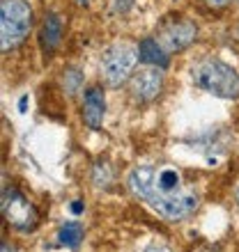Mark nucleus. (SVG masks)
Segmentation results:
<instances>
[{
	"instance_id": "f257e3e1",
	"label": "nucleus",
	"mask_w": 239,
	"mask_h": 252,
	"mask_svg": "<svg viewBox=\"0 0 239 252\" xmlns=\"http://www.w3.org/2000/svg\"><path fill=\"white\" fill-rule=\"evenodd\" d=\"M126 186L168 222H179L198 209V195L184 188L182 177L173 167H133Z\"/></svg>"
},
{
	"instance_id": "f03ea898",
	"label": "nucleus",
	"mask_w": 239,
	"mask_h": 252,
	"mask_svg": "<svg viewBox=\"0 0 239 252\" xmlns=\"http://www.w3.org/2000/svg\"><path fill=\"white\" fill-rule=\"evenodd\" d=\"M193 85L219 99H239V73L221 60H202L191 69Z\"/></svg>"
},
{
	"instance_id": "7ed1b4c3",
	"label": "nucleus",
	"mask_w": 239,
	"mask_h": 252,
	"mask_svg": "<svg viewBox=\"0 0 239 252\" xmlns=\"http://www.w3.org/2000/svg\"><path fill=\"white\" fill-rule=\"evenodd\" d=\"M33 28V9L26 0H0V48L12 51Z\"/></svg>"
},
{
	"instance_id": "20e7f679",
	"label": "nucleus",
	"mask_w": 239,
	"mask_h": 252,
	"mask_svg": "<svg viewBox=\"0 0 239 252\" xmlns=\"http://www.w3.org/2000/svg\"><path fill=\"white\" fill-rule=\"evenodd\" d=\"M138 51L131 44H113L101 55V76L106 85L120 87L133 76V66L138 62Z\"/></svg>"
},
{
	"instance_id": "39448f33",
	"label": "nucleus",
	"mask_w": 239,
	"mask_h": 252,
	"mask_svg": "<svg viewBox=\"0 0 239 252\" xmlns=\"http://www.w3.org/2000/svg\"><path fill=\"white\" fill-rule=\"evenodd\" d=\"M2 216L19 232H30L37 225V209L19 190H2Z\"/></svg>"
},
{
	"instance_id": "423d86ee",
	"label": "nucleus",
	"mask_w": 239,
	"mask_h": 252,
	"mask_svg": "<svg viewBox=\"0 0 239 252\" xmlns=\"http://www.w3.org/2000/svg\"><path fill=\"white\" fill-rule=\"evenodd\" d=\"M196 37H198V28H196L193 21H186V19L166 21V23L159 28V32H157V41L166 48L168 53L191 46L193 41H196Z\"/></svg>"
},
{
	"instance_id": "0eeeda50",
	"label": "nucleus",
	"mask_w": 239,
	"mask_h": 252,
	"mask_svg": "<svg viewBox=\"0 0 239 252\" xmlns=\"http://www.w3.org/2000/svg\"><path fill=\"white\" fill-rule=\"evenodd\" d=\"M163 90V73L159 66H147L140 69L129 80V92L138 103H150L161 94Z\"/></svg>"
},
{
	"instance_id": "6e6552de",
	"label": "nucleus",
	"mask_w": 239,
	"mask_h": 252,
	"mask_svg": "<svg viewBox=\"0 0 239 252\" xmlns=\"http://www.w3.org/2000/svg\"><path fill=\"white\" fill-rule=\"evenodd\" d=\"M104 117H106V96H104V90L99 85L87 87L85 96H83V122L90 128L97 131L104 124Z\"/></svg>"
},
{
	"instance_id": "1a4fd4ad",
	"label": "nucleus",
	"mask_w": 239,
	"mask_h": 252,
	"mask_svg": "<svg viewBox=\"0 0 239 252\" xmlns=\"http://www.w3.org/2000/svg\"><path fill=\"white\" fill-rule=\"evenodd\" d=\"M62 41V19L60 14L51 12L46 14V19L41 23V32H40V46L44 51V55H51Z\"/></svg>"
},
{
	"instance_id": "9d476101",
	"label": "nucleus",
	"mask_w": 239,
	"mask_h": 252,
	"mask_svg": "<svg viewBox=\"0 0 239 252\" xmlns=\"http://www.w3.org/2000/svg\"><path fill=\"white\" fill-rule=\"evenodd\" d=\"M138 58L140 62H145L150 66H159V69L168 66V51L154 37H147L138 44Z\"/></svg>"
},
{
	"instance_id": "9b49d317",
	"label": "nucleus",
	"mask_w": 239,
	"mask_h": 252,
	"mask_svg": "<svg viewBox=\"0 0 239 252\" xmlns=\"http://www.w3.org/2000/svg\"><path fill=\"white\" fill-rule=\"evenodd\" d=\"M58 241H60V246L69 248V250H76L80 246V241H83V225H80L79 220L65 222L58 232Z\"/></svg>"
},
{
	"instance_id": "f8f14e48",
	"label": "nucleus",
	"mask_w": 239,
	"mask_h": 252,
	"mask_svg": "<svg viewBox=\"0 0 239 252\" xmlns=\"http://www.w3.org/2000/svg\"><path fill=\"white\" fill-rule=\"evenodd\" d=\"M83 78H85V76H83V69H79V66L65 69V71H62V87H65V92L69 94V96H74V94L83 87Z\"/></svg>"
},
{
	"instance_id": "ddd939ff",
	"label": "nucleus",
	"mask_w": 239,
	"mask_h": 252,
	"mask_svg": "<svg viewBox=\"0 0 239 252\" xmlns=\"http://www.w3.org/2000/svg\"><path fill=\"white\" fill-rule=\"evenodd\" d=\"M92 181L97 184V186H104L106 188L111 181H113V170H111V165L108 163H94V170H92Z\"/></svg>"
},
{
	"instance_id": "4468645a",
	"label": "nucleus",
	"mask_w": 239,
	"mask_h": 252,
	"mask_svg": "<svg viewBox=\"0 0 239 252\" xmlns=\"http://www.w3.org/2000/svg\"><path fill=\"white\" fill-rule=\"evenodd\" d=\"M133 7V0H113V12L115 14H126Z\"/></svg>"
},
{
	"instance_id": "2eb2a0df",
	"label": "nucleus",
	"mask_w": 239,
	"mask_h": 252,
	"mask_svg": "<svg viewBox=\"0 0 239 252\" xmlns=\"http://www.w3.org/2000/svg\"><path fill=\"white\" fill-rule=\"evenodd\" d=\"M205 5H209V7H226L230 0H202Z\"/></svg>"
},
{
	"instance_id": "dca6fc26",
	"label": "nucleus",
	"mask_w": 239,
	"mask_h": 252,
	"mask_svg": "<svg viewBox=\"0 0 239 252\" xmlns=\"http://www.w3.org/2000/svg\"><path fill=\"white\" fill-rule=\"evenodd\" d=\"M83 209H85V206H83V202H80V199H76V202L72 204V211L74 213H83Z\"/></svg>"
},
{
	"instance_id": "f3484780",
	"label": "nucleus",
	"mask_w": 239,
	"mask_h": 252,
	"mask_svg": "<svg viewBox=\"0 0 239 252\" xmlns=\"http://www.w3.org/2000/svg\"><path fill=\"white\" fill-rule=\"evenodd\" d=\"M145 252H170L168 248H161V246H150Z\"/></svg>"
},
{
	"instance_id": "a211bd4d",
	"label": "nucleus",
	"mask_w": 239,
	"mask_h": 252,
	"mask_svg": "<svg viewBox=\"0 0 239 252\" xmlns=\"http://www.w3.org/2000/svg\"><path fill=\"white\" fill-rule=\"evenodd\" d=\"M0 250H2V252H14V248L9 246V243H5V241H2V248H0Z\"/></svg>"
},
{
	"instance_id": "6ab92c4d",
	"label": "nucleus",
	"mask_w": 239,
	"mask_h": 252,
	"mask_svg": "<svg viewBox=\"0 0 239 252\" xmlns=\"http://www.w3.org/2000/svg\"><path fill=\"white\" fill-rule=\"evenodd\" d=\"M26 103H28V96H23V99L19 101V108H21V113H23V110H26Z\"/></svg>"
},
{
	"instance_id": "aec40b11",
	"label": "nucleus",
	"mask_w": 239,
	"mask_h": 252,
	"mask_svg": "<svg viewBox=\"0 0 239 252\" xmlns=\"http://www.w3.org/2000/svg\"><path fill=\"white\" fill-rule=\"evenodd\" d=\"M237 204H239V190H237Z\"/></svg>"
}]
</instances>
